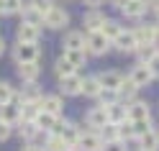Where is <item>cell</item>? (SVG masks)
Masks as SVG:
<instances>
[{"instance_id": "cell-1", "label": "cell", "mask_w": 159, "mask_h": 151, "mask_svg": "<svg viewBox=\"0 0 159 151\" xmlns=\"http://www.w3.org/2000/svg\"><path fill=\"white\" fill-rule=\"evenodd\" d=\"M39 56H41V49L36 44H26V41H18L13 46V59L16 64H23V62H39Z\"/></svg>"}, {"instance_id": "cell-2", "label": "cell", "mask_w": 159, "mask_h": 151, "mask_svg": "<svg viewBox=\"0 0 159 151\" xmlns=\"http://www.w3.org/2000/svg\"><path fill=\"white\" fill-rule=\"evenodd\" d=\"M108 49H111V38H105L100 31H93V33H87L85 36V51L87 54H105Z\"/></svg>"}, {"instance_id": "cell-3", "label": "cell", "mask_w": 159, "mask_h": 151, "mask_svg": "<svg viewBox=\"0 0 159 151\" xmlns=\"http://www.w3.org/2000/svg\"><path fill=\"white\" fill-rule=\"evenodd\" d=\"M44 26H46V28H52V31H62L64 26H69V13L64 11V8L54 5L52 11L44 16Z\"/></svg>"}, {"instance_id": "cell-4", "label": "cell", "mask_w": 159, "mask_h": 151, "mask_svg": "<svg viewBox=\"0 0 159 151\" xmlns=\"http://www.w3.org/2000/svg\"><path fill=\"white\" fill-rule=\"evenodd\" d=\"M103 138H100V133L98 131H87V133H80V138H77V144H75V149L77 151H103Z\"/></svg>"}, {"instance_id": "cell-5", "label": "cell", "mask_w": 159, "mask_h": 151, "mask_svg": "<svg viewBox=\"0 0 159 151\" xmlns=\"http://www.w3.org/2000/svg\"><path fill=\"white\" fill-rule=\"evenodd\" d=\"M59 95H67V97L82 95V77L77 72L67 74V77H59Z\"/></svg>"}, {"instance_id": "cell-6", "label": "cell", "mask_w": 159, "mask_h": 151, "mask_svg": "<svg viewBox=\"0 0 159 151\" xmlns=\"http://www.w3.org/2000/svg\"><path fill=\"white\" fill-rule=\"evenodd\" d=\"M118 51H123V54H131V51H136V46H139V38H136V33L134 31H121L113 41H111Z\"/></svg>"}, {"instance_id": "cell-7", "label": "cell", "mask_w": 159, "mask_h": 151, "mask_svg": "<svg viewBox=\"0 0 159 151\" xmlns=\"http://www.w3.org/2000/svg\"><path fill=\"white\" fill-rule=\"evenodd\" d=\"M54 133H59V136H62V141H64L67 146H72V149H75L77 138H80V131H77L72 123H69V120H62V118L57 120V128H54Z\"/></svg>"}, {"instance_id": "cell-8", "label": "cell", "mask_w": 159, "mask_h": 151, "mask_svg": "<svg viewBox=\"0 0 159 151\" xmlns=\"http://www.w3.org/2000/svg\"><path fill=\"white\" fill-rule=\"evenodd\" d=\"M85 123H87V128L100 131V128L108 123V108H105V105L90 108V110H87V115H85Z\"/></svg>"}, {"instance_id": "cell-9", "label": "cell", "mask_w": 159, "mask_h": 151, "mask_svg": "<svg viewBox=\"0 0 159 151\" xmlns=\"http://www.w3.org/2000/svg\"><path fill=\"white\" fill-rule=\"evenodd\" d=\"M0 120H5L8 126H18L21 123V103L11 100V103L0 105Z\"/></svg>"}, {"instance_id": "cell-10", "label": "cell", "mask_w": 159, "mask_h": 151, "mask_svg": "<svg viewBox=\"0 0 159 151\" xmlns=\"http://www.w3.org/2000/svg\"><path fill=\"white\" fill-rule=\"evenodd\" d=\"M105 23V13H100L98 8H90L85 16H82V26H85V31L87 33H93V31H100Z\"/></svg>"}, {"instance_id": "cell-11", "label": "cell", "mask_w": 159, "mask_h": 151, "mask_svg": "<svg viewBox=\"0 0 159 151\" xmlns=\"http://www.w3.org/2000/svg\"><path fill=\"white\" fill-rule=\"evenodd\" d=\"M128 79H131V82H134L139 90H141V87H146V85L154 79V74L149 72V67H146V64H141V62H139V64L131 69V72H128Z\"/></svg>"}, {"instance_id": "cell-12", "label": "cell", "mask_w": 159, "mask_h": 151, "mask_svg": "<svg viewBox=\"0 0 159 151\" xmlns=\"http://www.w3.org/2000/svg\"><path fill=\"white\" fill-rule=\"evenodd\" d=\"M39 108L46 110V113H54L62 118V110H64V103L59 95H41V100H39Z\"/></svg>"}, {"instance_id": "cell-13", "label": "cell", "mask_w": 159, "mask_h": 151, "mask_svg": "<svg viewBox=\"0 0 159 151\" xmlns=\"http://www.w3.org/2000/svg\"><path fill=\"white\" fill-rule=\"evenodd\" d=\"M39 36H41L39 26H31V23H21L18 31H16V38L18 41H26V44H39Z\"/></svg>"}, {"instance_id": "cell-14", "label": "cell", "mask_w": 159, "mask_h": 151, "mask_svg": "<svg viewBox=\"0 0 159 151\" xmlns=\"http://www.w3.org/2000/svg\"><path fill=\"white\" fill-rule=\"evenodd\" d=\"M98 79H100V85L105 87V90H116L118 92V87L123 85V74L121 72H116V69H108V72H103V74H98Z\"/></svg>"}, {"instance_id": "cell-15", "label": "cell", "mask_w": 159, "mask_h": 151, "mask_svg": "<svg viewBox=\"0 0 159 151\" xmlns=\"http://www.w3.org/2000/svg\"><path fill=\"white\" fill-rule=\"evenodd\" d=\"M39 74H41L39 62H23V64H18V77H21L23 82H36Z\"/></svg>"}, {"instance_id": "cell-16", "label": "cell", "mask_w": 159, "mask_h": 151, "mask_svg": "<svg viewBox=\"0 0 159 151\" xmlns=\"http://www.w3.org/2000/svg\"><path fill=\"white\" fill-rule=\"evenodd\" d=\"M146 3H139V0H126V3L118 8V11H121L126 18H141L144 13H146Z\"/></svg>"}, {"instance_id": "cell-17", "label": "cell", "mask_w": 159, "mask_h": 151, "mask_svg": "<svg viewBox=\"0 0 159 151\" xmlns=\"http://www.w3.org/2000/svg\"><path fill=\"white\" fill-rule=\"evenodd\" d=\"M62 49H82L85 51V33L82 31H67L64 38H62Z\"/></svg>"}, {"instance_id": "cell-18", "label": "cell", "mask_w": 159, "mask_h": 151, "mask_svg": "<svg viewBox=\"0 0 159 151\" xmlns=\"http://www.w3.org/2000/svg\"><path fill=\"white\" fill-rule=\"evenodd\" d=\"M128 120V105H121V103H116V105H108V123H116V126H121Z\"/></svg>"}, {"instance_id": "cell-19", "label": "cell", "mask_w": 159, "mask_h": 151, "mask_svg": "<svg viewBox=\"0 0 159 151\" xmlns=\"http://www.w3.org/2000/svg\"><path fill=\"white\" fill-rule=\"evenodd\" d=\"M144 118H152V108L139 100L128 103V120H144Z\"/></svg>"}, {"instance_id": "cell-20", "label": "cell", "mask_w": 159, "mask_h": 151, "mask_svg": "<svg viewBox=\"0 0 159 151\" xmlns=\"http://www.w3.org/2000/svg\"><path fill=\"white\" fill-rule=\"evenodd\" d=\"M139 151H159V133L152 128V131H146L144 136H139Z\"/></svg>"}, {"instance_id": "cell-21", "label": "cell", "mask_w": 159, "mask_h": 151, "mask_svg": "<svg viewBox=\"0 0 159 151\" xmlns=\"http://www.w3.org/2000/svg\"><path fill=\"white\" fill-rule=\"evenodd\" d=\"M21 103H39L41 100V92H39V85L36 82H23V90L18 95Z\"/></svg>"}, {"instance_id": "cell-22", "label": "cell", "mask_w": 159, "mask_h": 151, "mask_svg": "<svg viewBox=\"0 0 159 151\" xmlns=\"http://www.w3.org/2000/svg\"><path fill=\"white\" fill-rule=\"evenodd\" d=\"M57 120H59V115H54V113H46V110H39V115H36V128H41V131H54L57 128Z\"/></svg>"}, {"instance_id": "cell-23", "label": "cell", "mask_w": 159, "mask_h": 151, "mask_svg": "<svg viewBox=\"0 0 159 151\" xmlns=\"http://www.w3.org/2000/svg\"><path fill=\"white\" fill-rule=\"evenodd\" d=\"M100 90H103V85H100V79H98V77H85L82 79V95L85 97H98V95H100Z\"/></svg>"}, {"instance_id": "cell-24", "label": "cell", "mask_w": 159, "mask_h": 151, "mask_svg": "<svg viewBox=\"0 0 159 151\" xmlns=\"http://www.w3.org/2000/svg\"><path fill=\"white\" fill-rule=\"evenodd\" d=\"M75 72H77V67L69 62V59H64V54L54 62V74L57 77H67V74H75Z\"/></svg>"}, {"instance_id": "cell-25", "label": "cell", "mask_w": 159, "mask_h": 151, "mask_svg": "<svg viewBox=\"0 0 159 151\" xmlns=\"http://www.w3.org/2000/svg\"><path fill=\"white\" fill-rule=\"evenodd\" d=\"M100 138H103V144H111V141H121V131H118V126L116 123H105L100 131Z\"/></svg>"}, {"instance_id": "cell-26", "label": "cell", "mask_w": 159, "mask_h": 151, "mask_svg": "<svg viewBox=\"0 0 159 151\" xmlns=\"http://www.w3.org/2000/svg\"><path fill=\"white\" fill-rule=\"evenodd\" d=\"M21 13H23V23H31V26H41V23H44V16L39 13L34 5H28V3L23 5Z\"/></svg>"}, {"instance_id": "cell-27", "label": "cell", "mask_w": 159, "mask_h": 151, "mask_svg": "<svg viewBox=\"0 0 159 151\" xmlns=\"http://www.w3.org/2000/svg\"><path fill=\"white\" fill-rule=\"evenodd\" d=\"M23 0H3L0 3V13L3 16H16V13H21L23 11Z\"/></svg>"}, {"instance_id": "cell-28", "label": "cell", "mask_w": 159, "mask_h": 151, "mask_svg": "<svg viewBox=\"0 0 159 151\" xmlns=\"http://www.w3.org/2000/svg\"><path fill=\"white\" fill-rule=\"evenodd\" d=\"M121 31H123L121 23H118V21H111V18H105V23H103V28H100V33H103L105 38H111V41H113Z\"/></svg>"}, {"instance_id": "cell-29", "label": "cell", "mask_w": 159, "mask_h": 151, "mask_svg": "<svg viewBox=\"0 0 159 151\" xmlns=\"http://www.w3.org/2000/svg\"><path fill=\"white\" fill-rule=\"evenodd\" d=\"M64 59H69L75 67H82L85 59H87V51H82V49H67V51H64Z\"/></svg>"}, {"instance_id": "cell-30", "label": "cell", "mask_w": 159, "mask_h": 151, "mask_svg": "<svg viewBox=\"0 0 159 151\" xmlns=\"http://www.w3.org/2000/svg\"><path fill=\"white\" fill-rule=\"evenodd\" d=\"M136 54H139V59H141V64H146L149 59L157 54V44H139L136 46Z\"/></svg>"}, {"instance_id": "cell-31", "label": "cell", "mask_w": 159, "mask_h": 151, "mask_svg": "<svg viewBox=\"0 0 159 151\" xmlns=\"http://www.w3.org/2000/svg\"><path fill=\"white\" fill-rule=\"evenodd\" d=\"M46 151H64L67 149V144H64V141H62V136H59V133H54V131H52V133H49V141H46V146H44Z\"/></svg>"}, {"instance_id": "cell-32", "label": "cell", "mask_w": 159, "mask_h": 151, "mask_svg": "<svg viewBox=\"0 0 159 151\" xmlns=\"http://www.w3.org/2000/svg\"><path fill=\"white\" fill-rule=\"evenodd\" d=\"M98 100H100V105H105V108H108V105H116V103H118V92H116V90H105V87H103L100 95H98Z\"/></svg>"}, {"instance_id": "cell-33", "label": "cell", "mask_w": 159, "mask_h": 151, "mask_svg": "<svg viewBox=\"0 0 159 151\" xmlns=\"http://www.w3.org/2000/svg\"><path fill=\"white\" fill-rule=\"evenodd\" d=\"M16 95V90L13 85H8V82H0V105H5V103H11Z\"/></svg>"}, {"instance_id": "cell-34", "label": "cell", "mask_w": 159, "mask_h": 151, "mask_svg": "<svg viewBox=\"0 0 159 151\" xmlns=\"http://www.w3.org/2000/svg\"><path fill=\"white\" fill-rule=\"evenodd\" d=\"M134 123V131H136V138L144 136L146 131H152V118H144V120H131Z\"/></svg>"}, {"instance_id": "cell-35", "label": "cell", "mask_w": 159, "mask_h": 151, "mask_svg": "<svg viewBox=\"0 0 159 151\" xmlns=\"http://www.w3.org/2000/svg\"><path fill=\"white\" fill-rule=\"evenodd\" d=\"M28 5H34L41 16H46V13L54 8V3H52V0H28Z\"/></svg>"}, {"instance_id": "cell-36", "label": "cell", "mask_w": 159, "mask_h": 151, "mask_svg": "<svg viewBox=\"0 0 159 151\" xmlns=\"http://www.w3.org/2000/svg\"><path fill=\"white\" fill-rule=\"evenodd\" d=\"M146 67H149V72H152L154 77H159V51H157V54L146 62Z\"/></svg>"}, {"instance_id": "cell-37", "label": "cell", "mask_w": 159, "mask_h": 151, "mask_svg": "<svg viewBox=\"0 0 159 151\" xmlns=\"http://www.w3.org/2000/svg\"><path fill=\"white\" fill-rule=\"evenodd\" d=\"M8 138H11V126L5 120H0V141H8Z\"/></svg>"}, {"instance_id": "cell-38", "label": "cell", "mask_w": 159, "mask_h": 151, "mask_svg": "<svg viewBox=\"0 0 159 151\" xmlns=\"http://www.w3.org/2000/svg\"><path fill=\"white\" fill-rule=\"evenodd\" d=\"M103 151H126V149L121 146V141H111V144L103 146Z\"/></svg>"}, {"instance_id": "cell-39", "label": "cell", "mask_w": 159, "mask_h": 151, "mask_svg": "<svg viewBox=\"0 0 159 151\" xmlns=\"http://www.w3.org/2000/svg\"><path fill=\"white\" fill-rule=\"evenodd\" d=\"M21 151H46V149L44 146H36V144H23Z\"/></svg>"}, {"instance_id": "cell-40", "label": "cell", "mask_w": 159, "mask_h": 151, "mask_svg": "<svg viewBox=\"0 0 159 151\" xmlns=\"http://www.w3.org/2000/svg\"><path fill=\"white\" fill-rule=\"evenodd\" d=\"M149 11H152V13L159 18V0H152V3H149Z\"/></svg>"}, {"instance_id": "cell-41", "label": "cell", "mask_w": 159, "mask_h": 151, "mask_svg": "<svg viewBox=\"0 0 159 151\" xmlns=\"http://www.w3.org/2000/svg\"><path fill=\"white\" fill-rule=\"evenodd\" d=\"M82 3H85V5H90V8H98V5L103 3V0H82Z\"/></svg>"}, {"instance_id": "cell-42", "label": "cell", "mask_w": 159, "mask_h": 151, "mask_svg": "<svg viewBox=\"0 0 159 151\" xmlns=\"http://www.w3.org/2000/svg\"><path fill=\"white\" fill-rule=\"evenodd\" d=\"M3 51H5V38L0 36V54H3Z\"/></svg>"}, {"instance_id": "cell-43", "label": "cell", "mask_w": 159, "mask_h": 151, "mask_svg": "<svg viewBox=\"0 0 159 151\" xmlns=\"http://www.w3.org/2000/svg\"><path fill=\"white\" fill-rule=\"evenodd\" d=\"M139 3H146V5H149V3H152V0H139Z\"/></svg>"}, {"instance_id": "cell-44", "label": "cell", "mask_w": 159, "mask_h": 151, "mask_svg": "<svg viewBox=\"0 0 159 151\" xmlns=\"http://www.w3.org/2000/svg\"><path fill=\"white\" fill-rule=\"evenodd\" d=\"M0 3H3V0H0Z\"/></svg>"}]
</instances>
